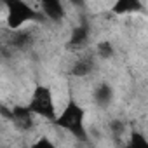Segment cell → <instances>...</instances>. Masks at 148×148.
Wrapping results in <instances>:
<instances>
[{
	"mask_svg": "<svg viewBox=\"0 0 148 148\" xmlns=\"http://www.w3.org/2000/svg\"><path fill=\"white\" fill-rule=\"evenodd\" d=\"M11 120L19 125L21 129L28 131L33 127V122H35V115L30 112L28 106H14L11 108Z\"/></svg>",
	"mask_w": 148,
	"mask_h": 148,
	"instance_id": "obj_4",
	"label": "cell"
},
{
	"mask_svg": "<svg viewBox=\"0 0 148 148\" xmlns=\"http://www.w3.org/2000/svg\"><path fill=\"white\" fill-rule=\"evenodd\" d=\"M30 148H58L56 145H54V141L51 139V138H47V136H42V138H38Z\"/></svg>",
	"mask_w": 148,
	"mask_h": 148,
	"instance_id": "obj_12",
	"label": "cell"
},
{
	"mask_svg": "<svg viewBox=\"0 0 148 148\" xmlns=\"http://www.w3.org/2000/svg\"><path fill=\"white\" fill-rule=\"evenodd\" d=\"M92 68H94V59L89 58V56H80L75 61V64H73L71 71H73V75H77V77H86L92 71Z\"/></svg>",
	"mask_w": 148,
	"mask_h": 148,
	"instance_id": "obj_7",
	"label": "cell"
},
{
	"mask_svg": "<svg viewBox=\"0 0 148 148\" xmlns=\"http://www.w3.org/2000/svg\"><path fill=\"white\" fill-rule=\"evenodd\" d=\"M112 98H113V91H112V87L108 84L103 82V84L94 87V103L98 106H101V108L108 106L112 103Z\"/></svg>",
	"mask_w": 148,
	"mask_h": 148,
	"instance_id": "obj_6",
	"label": "cell"
},
{
	"mask_svg": "<svg viewBox=\"0 0 148 148\" xmlns=\"http://www.w3.org/2000/svg\"><path fill=\"white\" fill-rule=\"evenodd\" d=\"M96 52H98V56L99 58H110L112 54H113V47H112V44L110 42H99L98 44V47H96Z\"/></svg>",
	"mask_w": 148,
	"mask_h": 148,
	"instance_id": "obj_11",
	"label": "cell"
},
{
	"mask_svg": "<svg viewBox=\"0 0 148 148\" xmlns=\"http://www.w3.org/2000/svg\"><path fill=\"white\" fill-rule=\"evenodd\" d=\"M87 40H89V28L87 26L80 25L77 28H73V33L70 37V45H73V47H82V45L87 44Z\"/></svg>",
	"mask_w": 148,
	"mask_h": 148,
	"instance_id": "obj_8",
	"label": "cell"
},
{
	"mask_svg": "<svg viewBox=\"0 0 148 148\" xmlns=\"http://www.w3.org/2000/svg\"><path fill=\"white\" fill-rule=\"evenodd\" d=\"M42 14L51 19V21H61L64 18V5L61 2H56V0H49V2H42L40 4Z\"/></svg>",
	"mask_w": 148,
	"mask_h": 148,
	"instance_id": "obj_5",
	"label": "cell"
},
{
	"mask_svg": "<svg viewBox=\"0 0 148 148\" xmlns=\"http://www.w3.org/2000/svg\"><path fill=\"white\" fill-rule=\"evenodd\" d=\"M37 19V11L21 0H14V2L7 4V26L14 32H19L21 26L26 23Z\"/></svg>",
	"mask_w": 148,
	"mask_h": 148,
	"instance_id": "obj_3",
	"label": "cell"
},
{
	"mask_svg": "<svg viewBox=\"0 0 148 148\" xmlns=\"http://www.w3.org/2000/svg\"><path fill=\"white\" fill-rule=\"evenodd\" d=\"M141 7L139 2L136 0H119L113 4V12L115 14H129V12H136Z\"/></svg>",
	"mask_w": 148,
	"mask_h": 148,
	"instance_id": "obj_9",
	"label": "cell"
},
{
	"mask_svg": "<svg viewBox=\"0 0 148 148\" xmlns=\"http://www.w3.org/2000/svg\"><path fill=\"white\" fill-rule=\"evenodd\" d=\"M125 148H148V141H146L145 134L134 131V132L131 134V139H129V143L125 145Z\"/></svg>",
	"mask_w": 148,
	"mask_h": 148,
	"instance_id": "obj_10",
	"label": "cell"
},
{
	"mask_svg": "<svg viewBox=\"0 0 148 148\" xmlns=\"http://www.w3.org/2000/svg\"><path fill=\"white\" fill-rule=\"evenodd\" d=\"M28 108L33 115L47 119V120H56V117H58L54 96H52V91L47 86H37L33 89Z\"/></svg>",
	"mask_w": 148,
	"mask_h": 148,
	"instance_id": "obj_2",
	"label": "cell"
},
{
	"mask_svg": "<svg viewBox=\"0 0 148 148\" xmlns=\"http://www.w3.org/2000/svg\"><path fill=\"white\" fill-rule=\"evenodd\" d=\"M84 108L75 103L73 99H70L66 103V106L63 108V112L56 117V125L63 127L64 131H68L71 136H75L80 141L87 139V132H86V125H84Z\"/></svg>",
	"mask_w": 148,
	"mask_h": 148,
	"instance_id": "obj_1",
	"label": "cell"
}]
</instances>
